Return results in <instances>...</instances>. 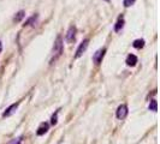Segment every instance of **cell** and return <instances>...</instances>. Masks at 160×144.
I'll return each mask as SVG.
<instances>
[{
    "instance_id": "ba28073f",
    "label": "cell",
    "mask_w": 160,
    "mask_h": 144,
    "mask_svg": "<svg viewBox=\"0 0 160 144\" xmlns=\"http://www.w3.org/2000/svg\"><path fill=\"white\" fill-rule=\"evenodd\" d=\"M47 131H48V124H46V122H42V124L40 125V127L37 128V131H36V134H37V136H42V134H45Z\"/></svg>"
},
{
    "instance_id": "8992f818",
    "label": "cell",
    "mask_w": 160,
    "mask_h": 144,
    "mask_svg": "<svg viewBox=\"0 0 160 144\" xmlns=\"http://www.w3.org/2000/svg\"><path fill=\"white\" fill-rule=\"evenodd\" d=\"M75 37H76V27L71 25L69 28V30H67V34H66V41L69 43H71V42H73Z\"/></svg>"
},
{
    "instance_id": "5bb4252c",
    "label": "cell",
    "mask_w": 160,
    "mask_h": 144,
    "mask_svg": "<svg viewBox=\"0 0 160 144\" xmlns=\"http://www.w3.org/2000/svg\"><path fill=\"white\" fill-rule=\"evenodd\" d=\"M135 1H136V0H124V6L125 7H130L131 5L135 4Z\"/></svg>"
},
{
    "instance_id": "277c9868",
    "label": "cell",
    "mask_w": 160,
    "mask_h": 144,
    "mask_svg": "<svg viewBox=\"0 0 160 144\" xmlns=\"http://www.w3.org/2000/svg\"><path fill=\"white\" fill-rule=\"evenodd\" d=\"M105 52H106V49L102 48V49H99V50L93 55V61H94L96 65H99V64L102 61V58H104V55H105Z\"/></svg>"
},
{
    "instance_id": "4fadbf2b",
    "label": "cell",
    "mask_w": 160,
    "mask_h": 144,
    "mask_svg": "<svg viewBox=\"0 0 160 144\" xmlns=\"http://www.w3.org/2000/svg\"><path fill=\"white\" fill-rule=\"evenodd\" d=\"M58 113H59V111H57V112H55V114H53V115H52V119H51L52 125H55V124H57V121H58Z\"/></svg>"
},
{
    "instance_id": "7c38bea8",
    "label": "cell",
    "mask_w": 160,
    "mask_h": 144,
    "mask_svg": "<svg viewBox=\"0 0 160 144\" xmlns=\"http://www.w3.org/2000/svg\"><path fill=\"white\" fill-rule=\"evenodd\" d=\"M149 111H153V112H156L158 111V103L155 100H152L150 103H149Z\"/></svg>"
},
{
    "instance_id": "9a60e30c",
    "label": "cell",
    "mask_w": 160,
    "mask_h": 144,
    "mask_svg": "<svg viewBox=\"0 0 160 144\" xmlns=\"http://www.w3.org/2000/svg\"><path fill=\"white\" fill-rule=\"evenodd\" d=\"M36 18H37L36 16H34V17H31V18H29V19H28V22L25 23V25H28V24H33V23H34V21L36 22ZM34 24H35V23H34Z\"/></svg>"
},
{
    "instance_id": "52a82bcc",
    "label": "cell",
    "mask_w": 160,
    "mask_h": 144,
    "mask_svg": "<svg viewBox=\"0 0 160 144\" xmlns=\"http://www.w3.org/2000/svg\"><path fill=\"white\" fill-rule=\"evenodd\" d=\"M137 62V56L134 54H129L126 58V65L128 66H135Z\"/></svg>"
},
{
    "instance_id": "3957f363",
    "label": "cell",
    "mask_w": 160,
    "mask_h": 144,
    "mask_svg": "<svg viewBox=\"0 0 160 144\" xmlns=\"http://www.w3.org/2000/svg\"><path fill=\"white\" fill-rule=\"evenodd\" d=\"M88 43H89V40H87V39H86V40H84V41H83L81 45H79V47L77 48L76 55H75L76 58H79V56H81V55H82V54L86 52V49L88 48Z\"/></svg>"
},
{
    "instance_id": "9c48e42d",
    "label": "cell",
    "mask_w": 160,
    "mask_h": 144,
    "mask_svg": "<svg viewBox=\"0 0 160 144\" xmlns=\"http://www.w3.org/2000/svg\"><path fill=\"white\" fill-rule=\"evenodd\" d=\"M123 27H124V19H123V18H119L118 22H117L116 25H114V31H116V33L120 31V30L123 29Z\"/></svg>"
},
{
    "instance_id": "2e32d148",
    "label": "cell",
    "mask_w": 160,
    "mask_h": 144,
    "mask_svg": "<svg viewBox=\"0 0 160 144\" xmlns=\"http://www.w3.org/2000/svg\"><path fill=\"white\" fill-rule=\"evenodd\" d=\"M11 144H22V137H18V138H16Z\"/></svg>"
},
{
    "instance_id": "5b68a950",
    "label": "cell",
    "mask_w": 160,
    "mask_h": 144,
    "mask_svg": "<svg viewBox=\"0 0 160 144\" xmlns=\"http://www.w3.org/2000/svg\"><path fill=\"white\" fill-rule=\"evenodd\" d=\"M18 106H19V102H17V103H13V105H11L9 108H6V111L3 113V117L4 118H7V117H11L16 111H17V108H18Z\"/></svg>"
},
{
    "instance_id": "8fae6325",
    "label": "cell",
    "mask_w": 160,
    "mask_h": 144,
    "mask_svg": "<svg viewBox=\"0 0 160 144\" xmlns=\"http://www.w3.org/2000/svg\"><path fill=\"white\" fill-rule=\"evenodd\" d=\"M24 16H25V13H24V11H19L16 16H15V18H13V21L15 22H21L23 18H24Z\"/></svg>"
},
{
    "instance_id": "ac0fdd59",
    "label": "cell",
    "mask_w": 160,
    "mask_h": 144,
    "mask_svg": "<svg viewBox=\"0 0 160 144\" xmlns=\"http://www.w3.org/2000/svg\"><path fill=\"white\" fill-rule=\"evenodd\" d=\"M106 1H108V0H106Z\"/></svg>"
},
{
    "instance_id": "e0dca14e",
    "label": "cell",
    "mask_w": 160,
    "mask_h": 144,
    "mask_svg": "<svg viewBox=\"0 0 160 144\" xmlns=\"http://www.w3.org/2000/svg\"><path fill=\"white\" fill-rule=\"evenodd\" d=\"M3 50V46H1V41H0V52Z\"/></svg>"
},
{
    "instance_id": "7a4b0ae2",
    "label": "cell",
    "mask_w": 160,
    "mask_h": 144,
    "mask_svg": "<svg viewBox=\"0 0 160 144\" xmlns=\"http://www.w3.org/2000/svg\"><path fill=\"white\" fill-rule=\"evenodd\" d=\"M126 115H128V107H126V105H120L118 107V109H117V118L119 120H123Z\"/></svg>"
},
{
    "instance_id": "6da1fadb",
    "label": "cell",
    "mask_w": 160,
    "mask_h": 144,
    "mask_svg": "<svg viewBox=\"0 0 160 144\" xmlns=\"http://www.w3.org/2000/svg\"><path fill=\"white\" fill-rule=\"evenodd\" d=\"M63 53V40H61V36H58L55 42H54V46H53V50H52V59H51V62H54Z\"/></svg>"
},
{
    "instance_id": "30bf717a",
    "label": "cell",
    "mask_w": 160,
    "mask_h": 144,
    "mask_svg": "<svg viewBox=\"0 0 160 144\" xmlns=\"http://www.w3.org/2000/svg\"><path fill=\"white\" fill-rule=\"evenodd\" d=\"M132 46L135 47V48H142L143 46H144V40H142V39H138V40H135L134 41V43H132Z\"/></svg>"
}]
</instances>
